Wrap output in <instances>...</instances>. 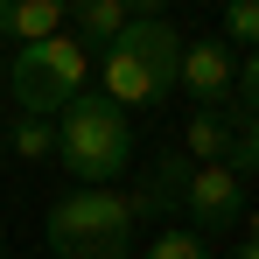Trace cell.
<instances>
[{"mask_svg":"<svg viewBox=\"0 0 259 259\" xmlns=\"http://www.w3.org/2000/svg\"><path fill=\"white\" fill-rule=\"evenodd\" d=\"M56 161L77 175L84 189H112L133 161V126L105 91H77L56 112Z\"/></svg>","mask_w":259,"mask_h":259,"instance_id":"cell-1","label":"cell"},{"mask_svg":"<svg viewBox=\"0 0 259 259\" xmlns=\"http://www.w3.org/2000/svg\"><path fill=\"white\" fill-rule=\"evenodd\" d=\"M175 56H182V35H175L161 14H133L126 35L105 42L98 56V77H105V98L126 112V105H161L175 91Z\"/></svg>","mask_w":259,"mask_h":259,"instance_id":"cell-2","label":"cell"},{"mask_svg":"<svg viewBox=\"0 0 259 259\" xmlns=\"http://www.w3.org/2000/svg\"><path fill=\"white\" fill-rule=\"evenodd\" d=\"M49 252L56 259H126L133 245V217L119 189H77L49 210Z\"/></svg>","mask_w":259,"mask_h":259,"instance_id":"cell-3","label":"cell"},{"mask_svg":"<svg viewBox=\"0 0 259 259\" xmlns=\"http://www.w3.org/2000/svg\"><path fill=\"white\" fill-rule=\"evenodd\" d=\"M91 77V49L63 28V35H49V42H28L14 56V70H7V84L21 98V112L28 119H49V112H63Z\"/></svg>","mask_w":259,"mask_h":259,"instance_id":"cell-4","label":"cell"},{"mask_svg":"<svg viewBox=\"0 0 259 259\" xmlns=\"http://www.w3.org/2000/svg\"><path fill=\"white\" fill-rule=\"evenodd\" d=\"M182 217H189V231H196V238H210V231H224V224H238V217H245V175L231 168V161L189 168Z\"/></svg>","mask_w":259,"mask_h":259,"instance_id":"cell-5","label":"cell"},{"mask_svg":"<svg viewBox=\"0 0 259 259\" xmlns=\"http://www.w3.org/2000/svg\"><path fill=\"white\" fill-rule=\"evenodd\" d=\"M231 77H238V56L217 42V35L182 42V56H175V84H189L196 105H224V98H231Z\"/></svg>","mask_w":259,"mask_h":259,"instance_id":"cell-6","label":"cell"},{"mask_svg":"<svg viewBox=\"0 0 259 259\" xmlns=\"http://www.w3.org/2000/svg\"><path fill=\"white\" fill-rule=\"evenodd\" d=\"M189 168H196L189 154H154V161H147V182L126 196V217L133 224H140V217H175L182 210V189H189Z\"/></svg>","mask_w":259,"mask_h":259,"instance_id":"cell-7","label":"cell"},{"mask_svg":"<svg viewBox=\"0 0 259 259\" xmlns=\"http://www.w3.org/2000/svg\"><path fill=\"white\" fill-rule=\"evenodd\" d=\"M126 21H133V7H126V0H77V7H63V28H70L84 49L119 42V35H126Z\"/></svg>","mask_w":259,"mask_h":259,"instance_id":"cell-8","label":"cell"},{"mask_svg":"<svg viewBox=\"0 0 259 259\" xmlns=\"http://www.w3.org/2000/svg\"><path fill=\"white\" fill-rule=\"evenodd\" d=\"M231 147H238V112L231 105H196L189 112V154H196V168L231 161Z\"/></svg>","mask_w":259,"mask_h":259,"instance_id":"cell-9","label":"cell"},{"mask_svg":"<svg viewBox=\"0 0 259 259\" xmlns=\"http://www.w3.org/2000/svg\"><path fill=\"white\" fill-rule=\"evenodd\" d=\"M0 35H21V49L63 35V0H0Z\"/></svg>","mask_w":259,"mask_h":259,"instance_id":"cell-10","label":"cell"},{"mask_svg":"<svg viewBox=\"0 0 259 259\" xmlns=\"http://www.w3.org/2000/svg\"><path fill=\"white\" fill-rule=\"evenodd\" d=\"M7 154H21V161H49V154H56V126L21 112V119L7 126Z\"/></svg>","mask_w":259,"mask_h":259,"instance_id":"cell-11","label":"cell"},{"mask_svg":"<svg viewBox=\"0 0 259 259\" xmlns=\"http://www.w3.org/2000/svg\"><path fill=\"white\" fill-rule=\"evenodd\" d=\"M217 42L231 49V56H238V49L252 56L259 49V0H231V7H224V35H217Z\"/></svg>","mask_w":259,"mask_h":259,"instance_id":"cell-12","label":"cell"},{"mask_svg":"<svg viewBox=\"0 0 259 259\" xmlns=\"http://www.w3.org/2000/svg\"><path fill=\"white\" fill-rule=\"evenodd\" d=\"M147 259H210V238H196L189 224H161L147 238Z\"/></svg>","mask_w":259,"mask_h":259,"instance_id":"cell-13","label":"cell"},{"mask_svg":"<svg viewBox=\"0 0 259 259\" xmlns=\"http://www.w3.org/2000/svg\"><path fill=\"white\" fill-rule=\"evenodd\" d=\"M231 91H238V119H259V49H252V56H238Z\"/></svg>","mask_w":259,"mask_h":259,"instance_id":"cell-14","label":"cell"},{"mask_svg":"<svg viewBox=\"0 0 259 259\" xmlns=\"http://www.w3.org/2000/svg\"><path fill=\"white\" fill-rule=\"evenodd\" d=\"M231 168L245 175V168H259V119H238V147H231Z\"/></svg>","mask_w":259,"mask_h":259,"instance_id":"cell-15","label":"cell"},{"mask_svg":"<svg viewBox=\"0 0 259 259\" xmlns=\"http://www.w3.org/2000/svg\"><path fill=\"white\" fill-rule=\"evenodd\" d=\"M231 259H259V245H252V238H245V245H238V252H231Z\"/></svg>","mask_w":259,"mask_h":259,"instance_id":"cell-16","label":"cell"},{"mask_svg":"<svg viewBox=\"0 0 259 259\" xmlns=\"http://www.w3.org/2000/svg\"><path fill=\"white\" fill-rule=\"evenodd\" d=\"M0 154H7V126H0Z\"/></svg>","mask_w":259,"mask_h":259,"instance_id":"cell-17","label":"cell"},{"mask_svg":"<svg viewBox=\"0 0 259 259\" xmlns=\"http://www.w3.org/2000/svg\"><path fill=\"white\" fill-rule=\"evenodd\" d=\"M252 245H259V217H252Z\"/></svg>","mask_w":259,"mask_h":259,"instance_id":"cell-18","label":"cell"},{"mask_svg":"<svg viewBox=\"0 0 259 259\" xmlns=\"http://www.w3.org/2000/svg\"><path fill=\"white\" fill-rule=\"evenodd\" d=\"M0 259H7V238H0Z\"/></svg>","mask_w":259,"mask_h":259,"instance_id":"cell-19","label":"cell"}]
</instances>
